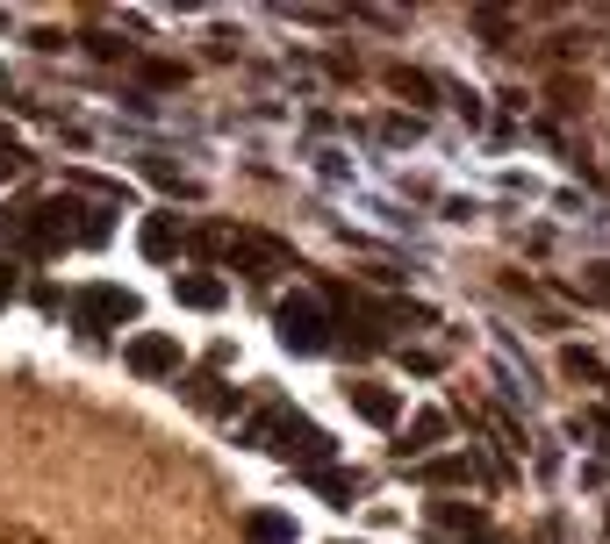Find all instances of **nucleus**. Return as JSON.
Listing matches in <instances>:
<instances>
[{
  "label": "nucleus",
  "instance_id": "nucleus-1",
  "mask_svg": "<svg viewBox=\"0 0 610 544\" xmlns=\"http://www.w3.org/2000/svg\"><path fill=\"white\" fill-rule=\"evenodd\" d=\"M273 337L295 358H316V351H331V316H324L316 294H288V301L273 308Z\"/></svg>",
  "mask_w": 610,
  "mask_h": 544
},
{
  "label": "nucleus",
  "instance_id": "nucleus-2",
  "mask_svg": "<svg viewBox=\"0 0 610 544\" xmlns=\"http://www.w3.org/2000/svg\"><path fill=\"white\" fill-rule=\"evenodd\" d=\"M72 323L87 330V337H101V330H122V323H137V294H130V287H87L80 301H72Z\"/></svg>",
  "mask_w": 610,
  "mask_h": 544
},
{
  "label": "nucleus",
  "instance_id": "nucleus-3",
  "mask_svg": "<svg viewBox=\"0 0 610 544\" xmlns=\"http://www.w3.org/2000/svg\"><path fill=\"white\" fill-rule=\"evenodd\" d=\"M273 452L288 466H309L316 473V466H331V430H316L309 416H280L273 423Z\"/></svg>",
  "mask_w": 610,
  "mask_h": 544
},
{
  "label": "nucleus",
  "instance_id": "nucleus-4",
  "mask_svg": "<svg viewBox=\"0 0 610 544\" xmlns=\"http://www.w3.org/2000/svg\"><path fill=\"white\" fill-rule=\"evenodd\" d=\"M130 373L137 380H166V373H180V337H166V330H144V337H130Z\"/></svg>",
  "mask_w": 610,
  "mask_h": 544
},
{
  "label": "nucleus",
  "instance_id": "nucleus-5",
  "mask_svg": "<svg viewBox=\"0 0 610 544\" xmlns=\"http://www.w3.org/2000/svg\"><path fill=\"white\" fill-rule=\"evenodd\" d=\"M345 401H352V416H359V423H374V430H388V423L402 416V401L381 387V380H345Z\"/></svg>",
  "mask_w": 610,
  "mask_h": 544
},
{
  "label": "nucleus",
  "instance_id": "nucleus-6",
  "mask_svg": "<svg viewBox=\"0 0 610 544\" xmlns=\"http://www.w3.org/2000/svg\"><path fill=\"white\" fill-rule=\"evenodd\" d=\"M173 301L194 308V316H216V308L230 301V287L216 280V272H173Z\"/></svg>",
  "mask_w": 610,
  "mask_h": 544
},
{
  "label": "nucleus",
  "instance_id": "nucleus-7",
  "mask_svg": "<svg viewBox=\"0 0 610 544\" xmlns=\"http://www.w3.org/2000/svg\"><path fill=\"white\" fill-rule=\"evenodd\" d=\"M137 251L151 258V265H173L180 258V222L173 215H144L137 222Z\"/></svg>",
  "mask_w": 610,
  "mask_h": 544
},
{
  "label": "nucleus",
  "instance_id": "nucleus-8",
  "mask_svg": "<svg viewBox=\"0 0 610 544\" xmlns=\"http://www.w3.org/2000/svg\"><path fill=\"white\" fill-rule=\"evenodd\" d=\"M244 544H295V516L252 509V516H244Z\"/></svg>",
  "mask_w": 610,
  "mask_h": 544
},
{
  "label": "nucleus",
  "instance_id": "nucleus-9",
  "mask_svg": "<svg viewBox=\"0 0 610 544\" xmlns=\"http://www.w3.org/2000/svg\"><path fill=\"white\" fill-rule=\"evenodd\" d=\"M316 494H324V502H331V509H352V502H359V473H345V466H316Z\"/></svg>",
  "mask_w": 610,
  "mask_h": 544
},
{
  "label": "nucleus",
  "instance_id": "nucleus-10",
  "mask_svg": "<svg viewBox=\"0 0 610 544\" xmlns=\"http://www.w3.org/2000/svg\"><path fill=\"white\" fill-rule=\"evenodd\" d=\"M115 237V222H108V208H72V244H87V251H101V244Z\"/></svg>",
  "mask_w": 610,
  "mask_h": 544
},
{
  "label": "nucleus",
  "instance_id": "nucleus-11",
  "mask_svg": "<svg viewBox=\"0 0 610 544\" xmlns=\"http://www.w3.org/2000/svg\"><path fill=\"white\" fill-rule=\"evenodd\" d=\"M431 523L460 530V537H481V530H488V516L474 509V502H431Z\"/></svg>",
  "mask_w": 610,
  "mask_h": 544
},
{
  "label": "nucleus",
  "instance_id": "nucleus-12",
  "mask_svg": "<svg viewBox=\"0 0 610 544\" xmlns=\"http://www.w3.org/2000/svg\"><path fill=\"white\" fill-rule=\"evenodd\" d=\"M180 394H187L194 408H209V416H230V408H237V394H223V380H216V373H194Z\"/></svg>",
  "mask_w": 610,
  "mask_h": 544
},
{
  "label": "nucleus",
  "instance_id": "nucleus-13",
  "mask_svg": "<svg viewBox=\"0 0 610 544\" xmlns=\"http://www.w3.org/2000/svg\"><path fill=\"white\" fill-rule=\"evenodd\" d=\"M446 416H438V408H417V416H410V444H402V459H417V452H431L438 437H446Z\"/></svg>",
  "mask_w": 610,
  "mask_h": 544
},
{
  "label": "nucleus",
  "instance_id": "nucleus-14",
  "mask_svg": "<svg viewBox=\"0 0 610 544\" xmlns=\"http://www.w3.org/2000/svg\"><path fill=\"white\" fill-rule=\"evenodd\" d=\"M417 480H431V487H474V459H431Z\"/></svg>",
  "mask_w": 610,
  "mask_h": 544
},
{
  "label": "nucleus",
  "instance_id": "nucleus-15",
  "mask_svg": "<svg viewBox=\"0 0 610 544\" xmlns=\"http://www.w3.org/2000/svg\"><path fill=\"white\" fill-rule=\"evenodd\" d=\"M388 86H395V94H410V101H431L438 86L424 79V72H410V65H388Z\"/></svg>",
  "mask_w": 610,
  "mask_h": 544
},
{
  "label": "nucleus",
  "instance_id": "nucleus-16",
  "mask_svg": "<svg viewBox=\"0 0 610 544\" xmlns=\"http://www.w3.org/2000/svg\"><path fill=\"white\" fill-rule=\"evenodd\" d=\"M560 366H568L575 380H603V358H596V351H582V344H575V351H560Z\"/></svg>",
  "mask_w": 610,
  "mask_h": 544
},
{
  "label": "nucleus",
  "instance_id": "nucleus-17",
  "mask_svg": "<svg viewBox=\"0 0 610 544\" xmlns=\"http://www.w3.org/2000/svg\"><path fill=\"white\" fill-rule=\"evenodd\" d=\"M144 79H151V86H180L187 65H173V58H144Z\"/></svg>",
  "mask_w": 610,
  "mask_h": 544
},
{
  "label": "nucleus",
  "instance_id": "nucleus-18",
  "mask_svg": "<svg viewBox=\"0 0 610 544\" xmlns=\"http://www.w3.org/2000/svg\"><path fill=\"white\" fill-rule=\"evenodd\" d=\"M582 301H610V265H589V280H575Z\"/></svg>",
  "mask_w": 610,
  "mask_h": 544
},
{
  "label": "nucleus",
  "instance_id": "nucleus-19",
  "mask_svg": "<svg viewBox=\"0 0 610 544\" xmlns=\"http://www.w3.org/2000/svg\"><path fill=\"white\" fill-rule=\"evenodd\" d=\"M144 172H151L158 187H187V180H180V165H173V158H151V165H144Z\"/></svg>",
  "mask_w": 610,
  "mask_h": 544
},
{
  "label": "nucleus",
  "instance_id": "nucleus-20",
  "mask_svg": "<svg viewBox=\"0 0 610 544\" xmlns=\"http://www.w3.org/2000/svg\"><path fill=\"white\" fill-rule=\"evenodd\" d=\"M474 29H481V36H510V22L496 15V8H481V15H474Z\"/></svg>",
  "mask_w": 610,
  "mask_h": 544
},
{
  "label": "nucleus",
  "instance_id": "nucleus-21",
  "mask_svg": "<svg viewBox=\"0 0 610 544\" xmlns=\"http://www.w3.org/2000/svg\"><path fill=\"white\" fill-rule=\"evenodd\" d=\"M15 301V265H0V308Z\"/></svg>",
  "mask_w": 610,
  "mask_h": 544
},
{
  "label": "nucleus",
  "instance_id": "nucleus-22",
  "mask_svg": "<svg viewBox=\"0 0 610 544\" xmlns=\"http://www.w3.org/2000/svg\"><path fill=\"white\" fill-rule=\"evenodd\" d=\"M474 544H503V537H488V530H481V537H474Z\"/></svg>",
  "mask_w": 610,
  "mask_h": 544
}]
</instances>
